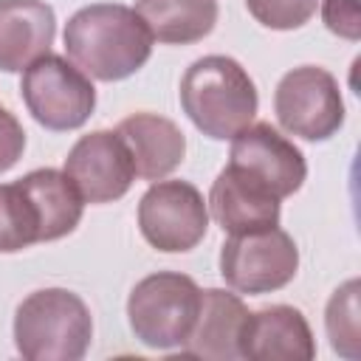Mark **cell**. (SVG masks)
<instances>
[{
  "label": "cell",
  "mask_w": 361,
  "mask_h": 361,
  "mask_svg": "<svg viewBox=\"0 0 361 361\" xmlns=\"http://www.w3.org/2000/svg\"><path fill=\"white\" fill-rule=\"evenodd\" d=\"M200 288L178 271H158L135 282L127 299V322L135 338L149 350L180 347L197 319Z\"/></svg>",
  "instance_id": "cell-4"
},
{
  "label": "cell",
  "mask_w": 361,
  "mask_h": 361,
  "mask_svg": "<svg viewBox=\"0 0 361 361\" xmlns=\"http://www.w3.org/2000/svg\"><path fill=\"white\" fill-rule=\"evenodd\" d=\"M274 113L285 133L305 141H327L344 124L341 87L330 71L319 65H299L279 79Z\"/></svg>",
  "instance_id": "cell-7"
},
{
  "label": "cell",
  "mask_w": 361,
  "mask_h": 361,
  "mask_svg": "<svg viewBox=\"0 0 361 361\" xmlns=\"http://www.w3.org/2000/svg\"><path fill=\"white\" fill-rule=\"evenodd\" d=\"M93 341V319L68 288L28 293L14 313V344L28 361H79Z\"/></svg>",
  "instance_id": "cell-3"
},
{
  "label": "cell",
  "mask_w": 361,
  "mask_h": 361,
  "mask_svg": "<svg viewBox=\"0 0 361 361\" xmlns=\"http://www.w3.org/2000/svg\"><path fill=\"white\" fill-rule=\"evenodd\" d=\"M20 96L34 121L54 133L79 130L96 107L90 76L56 54H42L23 71Z\"/></svg>",
  "instance_id": "cell-5"
},
{
  "label": "cell",
  "mask_w": 361,
  "mask_h": 361,
  "mask_svg": "<svg viewBox=\"0 0 361 361\" xmlns=\"http://www.w3.org/2000/svg\"><path fill=\"white\" fill-rule=\"evenodd\" d=\"M62 172L85 203H113L124 197L135 180L130 149L116 130H93L82 135L71 147Z\"/></svg>",
  "instance_id": "cell-10"
},
{
  "label": "cell",
  "mask_w": 361,
  "mask_h": 361,
  "mask_svg": "<svg viewBox=\"0 0 361 361\" xmlns=\"http://www.w3.org/2000/svg\"><path fill=\"white\" fill-rule=\"evenodd\" d=\"M39 243V212L20 180L0 183V254Z\"/></svg>",
  "instance_id": "cell-18"
},
{
  "label": "cell",
  "mask_w": 361,
  "mask_h": 361,
  "mask_svg": "<svg viewBox=\"0 0 361 361\" xmlns=\"http://www.w3.org/2000/svg\"><path fill=\"white\" fill-rule=\"evenodd\" d=\"M180 107L209 138L226 141L257 116L259 96L248 71L226 54L195 59L180 76Z\"/></svg>",
  "instance_id": "cell-2"
},
{
  "label": "cell",
  "mask_w": 361,
  "mask_h": 361,
  "mask_svg": "<svg viewBox=\"0 0 361 361\" xmlns=\"http://www.w3.org/2000/svg\"><path fill=\"white\" fill-rule=\"evenodd\" d=\"M135 11L164 45L197 42L217 23V0H135Z\"/></svg>",
  "instance_id": "cell-17"
},
{
  "label": "cell",
  "mask_w": 361,
  "mask_h": 361,
  "mask_svg": "<svg viewBox=\"0 0 361 361\" xmlns=\"http://www.w3.org/2000/svg\"><path fill=\"white\" fill-rule=\"evenodd\" d=\"M65 54L90 79L121 82L141 71L152 54V34L135 8L90 3L65 23Z\"/></svg>",
  "instance_id": "cell-1"
},
{
  "label": "cell",
  "mask_w": 361,
  "mask_h": 361,
  "mask_svg": "<svg viewBox=\"0 0 361 361\" xmlns=\"http://www.w3.org/2000/svg\"><path fill=\"white\" fill-rule=\"evenodd\" d=\"M245 302L223 288L200 290V310L189 338L180 344V355L186 358H209V361H234L240 358V333L248 319Z\"/></svg>",
  "instance_id": "cell-13"
},
{
  "label": "cell",
  "mask_w": 361,
  "mask_h": 361,
  "mask_svg": "<svg viewBox=\"0 0 361 361\" xmlns=\"http://www.w3.org/2000/svg\"><path fill=\"white\" fill-rule=\"evenodd\" d=\"M116 133L130 149L135 175L144 180L172 175L186 155V135L158 113H133L116 124Z\"/></svg>",
  "instance_id": "cell-15"
},
{
  "label": "cell",
  "mask_w": 361,
  "mask_h": 361,
  "mask_svg": "<svg viewBox=\"0 0 361 361\" xmlns=\"http://www.w3.org/2000/svg\"><path fill=\"white\" fill-rule=\"evenodd\" d=\"M138 228L141 237L164 254L192 251L206 237L209 206L195 183L161 178L141 195Z\"/></svg>",
  "instance_id": "cell-8"
},
{
  "label": "cell",
  "mask_w": 361,
  "mask_h": 361,
  "mask_svg": "<svg viewBox=\"0 0 361 361\" xmlns=\"http://www.w3.org/2000/svg\"><path fill=\"white\" fill-rule=\"evenodd\" d=\"M56 14L45 0H0V71L20 73L51 54Z\"/></svg>",
  "instance_id": "cell-14"
},
{
  "label": "cell",
  "mask_w": 361,
  "mask_h": 361,
  "mask_svg": "<svg viewBox=\"0 0 361 361\" xmlns=\"http://www.w3.org/2000/svg\"><path fill=\"white\" fill-rule=\"evenodd\" d=\"M228 166L257 180L279 200L299 192L307 178V161L302 149L268 121H251L231 135Z\"/></svg>",
  "instance_id": "cell-9"
},
{
  "label": "cell",
  "mask_w": 361,
  "mask_h": 361,
  "mask_svg": "<svg viewBox=\"0 0 361 361\" xmlns=\"http://www.w3.org/2000/svg\"><path fill=\"white\" fill-rule=\"evenodd\" d=\"M319 0H245L248 14L271 31L302 28L316 14Z\"/></svg>",
  "instance_id": "cell-20"
},
{
  "label": "cell",
  "mask_w": 361,
  "mask_h": 361,
  "mask_svg": "<svg viewBox=\"0 0 361 361\" xmlns=\"http://www.w3.org/2000/svg\"><path fill=\"white\" fill-rule=\"evenodd\" d=\"M322 23L341 39H361V3L358 0H322Z\"/></svg>",
  "instance_id": "cell-21"
},
{
  "label": "cell",
  "mask_w": 361,
  "mask_h": 361,
  "mask_svg": "<svg viewBox=\"0 0 361 361\" xmlns=\"http://www.w3.org/2000/svg\"><path fill=\"white\" fill-rule=\"evenodd\" d=\"M279 203L282 200L274 197L265 186L231 169L228 164L220 169L209 192V212L226 234H248L279 226Z\"/></svg>",
  "instance_id": "cell-12"
},
{
  "label": "cell",
  "mask_w": 361,
  "mask_h": 361,
  "mask_svg": "<svg viewBox=\"0 0 361 361\" xmlns=\"http://www.w3.org/2000/svg\"><path fill=\"white\" fill-rule=\"evenodd\" d=\"M20 183L31 195L39 212V243L62 240L79 226L85 200L79 197L76 186L68 180L65 172L54 166H42L23 175Z\"/></svg>",
  "instance_id": "cell-16"
},
{
  "label": "cell",
  "mask_w": 361,
  "mask_h": 361,
  "mask_svg": "<svg viewBox=\"0 0 361 361\" xmlns=\"http://www.w3.org/2000/svg\"><path fill=\"white\" fill-rule=\"evenodd\" d=\"M299 271V248L279 226L228 234L220 245V276L237 293L259 296L285 288Z\"/></svg>",
  "instance_id": "cell-6"
},
{
  "label": "cell",
  "mask_w": 361,
  "mask_h": 361,
  "mask_svg": "<svg viewBox=\"0 0 361 361\" xmlns=\"http://www.w3.org/2000/svg\"><path fill=\"white\" fill-rule=\"evenodd\" d=\"M324 327L330 347L347 358L358 361L361 358V327H358V279H347L338 285L327 302L324 310Z\"/></svg>",
  "instance_id": "cell-19"
},
{
  "label": "cell",
  "mask_w": 361,
  "mask_h": 361,
  "mask_svg": "<svg viewBox=\"0 0 361 361\" xmlns=\"http://www.w3.org/2000/svg\"><path fill=\"white\" fill-rule=\"evenodd\" d=\"M240 358L248 361H310L316 341L299 307L268 305L248 313L240 333Z\"/></svg>",
  "instance_id": "cell-11"
},
{
  "label": "cell",
  "mask_w": 361,
  "mask_h": 361,
  "mask_svg": "<svg viewBox=\"0 0 361 361\" xmlns=\"http://www.w3.org/2000/svg\"><path fill=\"white\" fill-rule=\"evenodd\" d=\"M25 149V130L11 110L0 104V172H8Z\"/></svg>",
  "instance_id": "cell-22"
}]
</instances>
